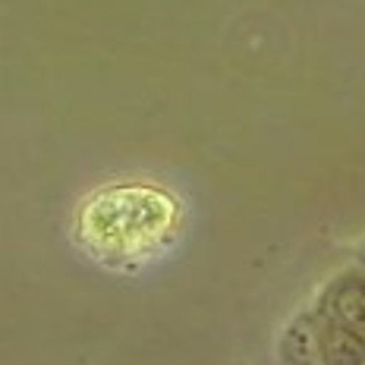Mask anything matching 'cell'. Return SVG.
I'll list each match as a JSON object with an SVG mask.
<instances>
[{
  "mask_svg": "<svg viewBox=\"0 0 365 365\" xmlns=\"http://www.w3.org/2000/svg\"><path fill=\"white\" fill-rule=\"evenodd\" d=\"M177 208L158 189L123 186L98 192L79 215L82 242L101 258H139L173 230Z\"/></svg>",
  "mask_w": 365,
  "mask_h": 365,
  "instance_id": "obj_1",
  "label": "cell"
},
{
  "mask_svg": "<svg viewBox=\"0 0 365 365\" xmlns=\"http://www.w3.org/2000/svg\"><path fill=\"white\" fill-rule=\"evenodd\" d=\"M337 315L353 331H365V287H346L337 296Z\"/></svg>",
  "mask_w": 365,
  "mask_h": 365,
  "instance_id": "obj_3",
  "label": "cell"
},
{
  "mask_svg": "<svg viewBox=\"0 0 365 365\" xmlns=\"http://www.w3.org/2000/svg\"><path fill=\"white\" fill-rule=\"evenodd\" d=\"M324 359L331 365H362L365 340L349 328H328V334H324Z\"/></svg>",
  "mask_w": 365,
  "mask_h": 365,
  "instance_id": "obj_2",
  "label": "cell"
},
{
  "mask_svg": "<svg viewBox=\"0 0 365 365\" xmlns=\"http://www.w3.org/2000/svg\"><path fill=\"white\" fill-rule=\"evenodd\" d=\"M287 353L296 365H306L312 356H315V334H312L309 324L296 322L290 331H287Z\"/></svg>",
  "mask_w": 365,
  "mask_h": 365,
  "instance_id": "obj_4",
  "label": "cell"
}]
</instances>
